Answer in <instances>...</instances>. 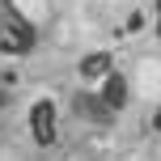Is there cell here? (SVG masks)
Masks as SVG:
<instances>
[{
  "instance_id": "obj_1",
  "label": "cell",
  "mask_w": 161,
  "mask_h": 161,
  "mask_svg": "<svg viewBox=\"0 0 161 161\" xmlns=\"http://www.w3.org/2000/svg\"><path fill=\"white\" fill-rule=\"evenodd\" d=\"M34 42H38L34 21L13 0H0V55H30Z\"/></svg>"
},
{
  "instance_id": "obj_2",
  "label": "cell",
  "mask_w": 161,
  "mask_h": 161,
  "mask_svg": "<svg viewBox=\"0 0 161 161\" xmlns=\"http://www.w3.org/2000/svg\"><path fill=\"white\" fill-rule=\"evenodd\" d=\"M127 93H131V89H127V76H123L119 68H114V72H106L102 89H97V102H102V110L114 119V114H119L123 106H127Z\"/></svg>"
},
{
  "instance_id": "obj_3",
  "label": "cell",
  "mask_w": 161,
  "mask_h": 161,
  "mask_svg": "<svg viewBox=\"0 0 161 161\" xmlns=\"http://www.w3.org/2000/svg\"><path fill=\"white\" fill-rule=\"evenodd\" d=\"M30 131H34L38 144H51L55 140V102L51 97H38L30 106Z\"/></svg>"
},
{
  "instance_id": "obj_4",
  "label": "cell",
  "mask_w": 161,
  "mask_h": 161,
  "mask_svg": "<svg viewBox=\"0 0 161 161\" xmlns=\"http://www.w3.org/2000/svg\"><path fill=\"white\" fill-rule=\"evenodd\" d=\"M106 72H114V55L110 51H89L80 59V80L93 85V80H106Z\"/></svg>"
},
{
  "instance_id": "obj_5",
  "label": "cell",
  "mask_w": 161,
  "mask_h": 161,
  "mask_svg": "<svg viewBox=\"0 0 161 161\" xmlns=\"http://www.w3.org/2000/svg\"><path fill=\"white\" fill-rule=\"evenodd\" d=\"M76 110L80 114H93V119H102V123L110 119V114L102 110V102H97V93H76Z\"/></svg>"
},
{
  "instance_id": "obj_6",
  "label": "cell",
  "mask_w": 161,
  "mask_h": 161,
  "mask_svg": "<svg viewBox=\"0 0 161 161\" xmlns=\"http://www.w3.org/2000/svg\"><path fill=\"white\" fill-rule=\"evenodd\" d=\"M153 25H157V38H161V0L153 4Z\"/></svg>"
},
{
  "instance_id": "obj_7",
  "label": "cell",
  "mask_w": 161,
  "mask_h": 161,
  "mask_svg": "<svg viewBox=\"0 0 161 161\" xmlns=\"http://www.w3.org/2000/svg\"><path fill=\"white\" fill-rule=\"evenodd\" d=\"M153 131H157V136H161V106H157V110H153Z\"/></svg>"
}]
</instances>
